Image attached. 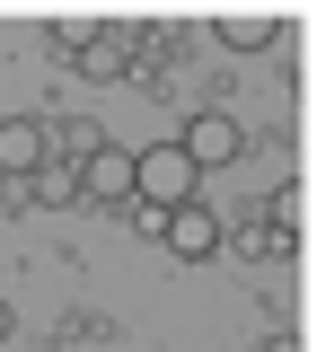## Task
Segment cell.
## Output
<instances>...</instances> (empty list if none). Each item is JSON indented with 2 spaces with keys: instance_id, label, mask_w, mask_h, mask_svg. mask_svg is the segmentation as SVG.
<instances>
[{
  "instance_id": "8992f818",
  "label": "cell",
  "mask_w": 317,
  "mask_h": 352,
  "mask_svg": "<svg viewBox=\"0 0 317 352\" xmlns=\"http://www.w3.org/2000/svg\"><path fill=\"white\" fill-rule=\"evenodd\" d=\"M27 203H36V212H71V203H80V168H71V159H45V168L27 176Z\"/></svg>"
},
{
  "instance_id": "7a4b0ae2",
  "label": "cell",
  "mask_w": 317,
  "mask_h": 352,
  "mask_svg": "<svg viewBox=\"0 0 317 352\" xmlns=\"http://www.w3.org/2000/svg\"><path fill=\"white\" fill-rule=\"evenodd\" d=\"M71 168H80V203L133 212V150H115V141H89V159H71Z\"/></svg>"
},
{
  "instance_id": "3957f363",
  "label": "cell",
  "mask_w": 317,
  "mask_h": 352,
  "mask_svg": "<svg viewBox=\"0 0 317 352\" xmlns=\"http://www.w3.org/2000/svg\"><path fill=\"white\" fill-rule=\"evenodd\" d=\"M177 150L212 176V168H229V159L247 150V132H238V115H229V106H194V124L177 132Z\"/></svg>"
},
{
  "instance_id": "ba28073f",
  "label": "cell",
  "mask_w": 317,
  "mask_h": 352,
  "mask_svg": "<svg viewBox=\"0 0 317 352\" xmlns=\"http://www.w3.org/2000/svg\"><path fill=\"white\" fill-rule=\"evenodd\" d=\"M273 36H282L273 18H221V44H229V53H265Z\"/></svg>"
},
{
  "instance_id": "5b68a950",
  "label": "cell",
  "mask_w": 317,
  "mask_h": 352,
  "mask_svg": "<svg viewBox=\"0 0 317 352\" xmlns=\"http://www.w3.org/2000/svg\"><path fill=\"white\" fill-rule=\"evenodd\" d=\"M159 238H168V256H177V264H212V256L229 247V229L203 212V203H177V212L159 220Z\"/></svg>"
},
{
  "instance_id": "6da1fadb",
  "label": "cell",
  "mask_w": 317,
  "mask_h": 352,
  "mask_svg": "<svg viewBox=\"0 0 317 352\" xmlns=\"http://www.w3.org/2000/svg\"><path fill=\"white\" fill-rule=\"evenodd\" d=\"M194 185H203V168L185 159L177 141H150V150H133V203H150V212H177V203H194Z\"/></svg>"
},
{
  "instance_id": "277c9868",
  "label": "cell",
  "mask_w": 317,
  "mask_h": 352,
  "mask_svg": "<svg viewBox=\"0 0 317 352\" xmlns=\"http://www.w3.org/2000/svg\"><path fill=\"white\" fill-rule=\"evenodd\" d=\"M53 159L45 115H0V185H27V176Z\"/></svg>"
},
{
  "instance_id": "30bf717a",
  "label": "cell",
  "mask_w": 317,
  "mask_h": 352,
  "mask_svg": "<svg viewBox=\"0 0 317 352\" xmlns=\"http://www.w3.org/2000/svg\"><path fill=\"white\" fill-rule=\"evenodd\" d=\"M9 326H18V308H9V300H0V344H9Z\"/></svg>"
},
{
  "instance_id": "52a82bcc",
  "label": "cell",
  "mask_w": 317,
  "mask_h": 352,
  "mask_svg": "<svg viewBox=\"0 0 317 352\" xmlns=\"http://www.w3.org/2000/svg\"><path fill=\"white\" fill-rule=\"evenodd\" d=\"M238 256L282 264V256H291V229H282V220H247V229H238Z\"/></svg>"
},
{
  "instance_id": "9c48e42d",
  "label": "cell",
  "mask_w": 317,
  "mask_h": 352,
  "mask_svg": "<svg viewBox=\"0 0 317 352\" xmlns=\"http://www.w3.org/2000/svg\"><path fill=\"white\" fill-rule=\"evenodd\" d=\"M256 352H300V344H291V335H265V344H256Z\"/></svg>"
}]
</instances>
